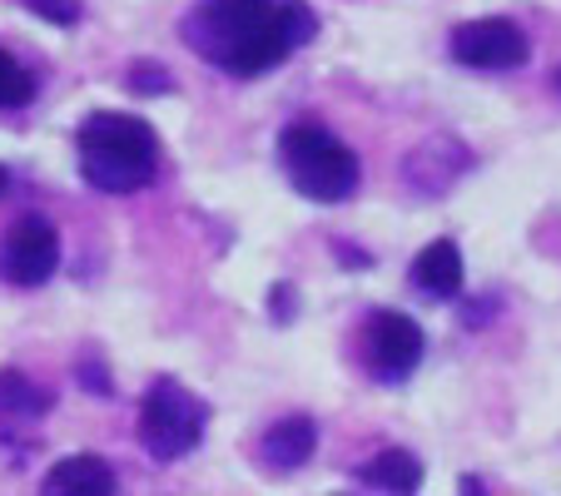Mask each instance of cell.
I'll return each instance as SVG.
<instances>
[{
  "label": "cell",
  "instance_id": "6da1fadb",
  "mask_svg": "<svg viewBox=\"0 0 561 496\" xmlns=\"http://www.w3.org/2000/svg\"><path fill=\"white\" fill-rule=\"evenodd\" d=\"M184 45L219 74L259 80L318 35L304 0H204L180 25Z\"/></svg>",
  "mask_w": 561,
  "mask_h": 496
},
{
  "label": "cell",
  "instance_id": "7a4b0ae2",
  "mask_svg": "<svg viewBox=\"0 0 561 496\" xmlns=\"http://www.w3.org/2000/svg\"><path fill=\"white\" fill-rule=\"evenodd\" d=\"M80 174L100 194H139L159 174V135L149 119L125 109H100L75 135Z\"/></svg>",
  "mask_w": 561,
  "mask_h": 496
},
{
  "label": "cell",
  "instance_id": "3957f363",
  "mask_svg": "<svg viewBox=\"0 0 561 496\" xmlns=\"http://www.w3.org/2000/svg\"><path fill=\"white\" fill-rule=\"evenodd\" d=\"M278 159L284 174L304 199L313 204H348L363 184V164L333 129H323L318 119H294L278 135Z\"/></svg>",
  "mask_w": 561,
  "mask_h": 496
},
{
  "label": "cell",
  "instance_id": "277c9868",
  "mask_svg": "<svg viewBox=\"0 0 561 496\" xmlns=\"http://www.w3.org/2000/svg\"><path fill=\"white\" fill-rule=\"evenodd\" d=\"M209 432V402L174 378H154L139 402V447L154 462H180Z\"/></svg>",
  "mask_w": 561,
  "mask_h": 496
},
{
  "label": "cell",
  "instance_id": "5b68a950",
  "mask_svg": "<svg viewBox=\"0 0 561 496\" xmlns=\"http://www.w3.org/2000/svg\"><path fill=\"white\" fill-rule=\"evenodd\" d=\"M423 353H427V333L417 318L398 313V308H378V313L363 318L358 362L373 382H382V388L408 382L417 368H423Z\"/></svg>",
  "mask_w": 561,
  "mask_h": 496
},
{
  "label": "cell",
  "instance_id": "8992f818",
  "mask_svg": "<svg viewBox=\"0 0 561 496\" xmlns=\"http://www.w3.org/2000/svg\"><path fill=\"white\" fill-rule=\"evenodd\" d=\"M447 50L462 70H522L531 55V41L512 15H482V21H462L447 35Z\"/></svg>",
  "mask_w": 561,
  "mask_h": 496
},
{
  "label": "cell",
  "instance_id": "52a82bcc",
  "mask_svg": "<svg viewBox=\"0 0 561 496\" xmlns=\"http://www.w3.org/2000/svg\"><path fill=\"white\" fill-rule=\"evenodd\" d=\"M60 268V229L45 214H21L0 239V278L11 288H41Z\"/></svg>",
  "mask_w": 561,
  "mask_h": 496
},
{
  "label": "cell",
  "instance_id": "ba28073f",
  "mask_svg": "<svg viewBox=\"0 0 561 496\" xmlns=\"http://www.w3.org/2000/svg\"><path fill=\"white\" fill-rule=\"evenodd\" d=\"M472 170V149L453 135H437V139H423V145L408 154L403 174L417 194H447L462 174Z\"/></svg>",
  "mask_w": 561,
  "mask_h": 496
},
{
  "label": "cell",
  "instance_id": "9c48e42d",
  "mask_svg": "<svg viewBox=\"0 0 561 496\" xmlns=\"http://www.w3.org/2000/svg\"><path fill=\"white\" fill-rule=\"evenodd\" d=\"M318 452V417H308V412H288V417H278L274 427H264V437H259V466L264 472H298V466H308Z\"/></svg>",
  "mask_w": 561,
  "mask_h": 496
},
{
  "label": "cell",
  "instance_id": "30bf717a",
  "mask_svg": "<svg viewBox=\"0 0 561 496\" xmlns=\"http://www.w3.org/2000/svg\"><path fill=\"white\" fill-rule=\"evenodd\" d=\"M408 284L423 298H433V303H453L462 293V249L453 239H433L427 249H417L413 268H408Z\"/></svg>",
  "mask_w": 561,
  "mask_h": 496
},
{
  "label": "cell",
  "instance_id": "8fae6325",
  "mask_svg": "<svg viewBox=\"0 0 561 496\" xmlns=\"http://www.w3.org/2000/svg\"><path fill=\"white\" fill-rule=\"evenodd\" d=\"M119 486V472L105 462L100 452H75V457H60V462L45 472V492H115Z\"/></svg>",
  "mask_w": 561,
  "mask_h": 496
},
{
  "label": "cell",
  "instance_id": "7c38bea8",
  "mask_svg": "<svg viewBox=\"0 0 561 496\" xmlns=\"http://www.w3.org/2000/svg\"><path fill=\"white\" fill-rule=\"evenodd\" d=\"M358 482L378 486V492H417L423 486V462L408 447H382L358 466Z\"/></svg>",
  "mask_w": 561,
  "mask_h": 496
},
{
  "label": "cell",
  "instance_id": "4fadbf2b",
  "mask_svg": "<svg viewBox=\"0 0 561 496\" xmlns=\"http://www.w3.org/2000/svg\"><path fill=\"white\" fill-rule=\"evenodd\" d=\"M55 407V392L35 388L21 368H0V417L5 423H35Z\"/></svg>",
  "mask_w": 561,
  "mask_h": 496
},
{
  "label": "cell",
  "instance_id": "5bb4252c",
  "mask_svg": "<svg viewBox=\"0 0 561 496\" xmlns=\"http://www.w3.org/2000/svg\"><path fill=\"white\" fill-rule=\"evenodd\" d=\"M31 95H35V74L25 70L21 60H15L5 45H0V109H21V105H31Z\"/></svg>",
  "mask_w": 561,
  "mask_h": 496
},
{
  "label": "cell",
  "instance_id": "9a60e30c",
  "mask_svg": "<svg viewBox=\"0 0 561 496\" xmlns=\"http://www.w3.org/2000/svg\"><path fill=\"white\" fill-rule=\"evenodd\" d=\"M75 382H80L90 397H115V378H110L105 353L100 348H85L80 358H75Z\"/></svg>",
  "mask_w": 561,
  "mask_h": 496
},
{
  "label": "cell",
  "instance_id": "2e32d148",
  "mask_svg": "<svg viewBox=\"0 0 561 496\" xmlns=\"http://www.w3.org/2000/svg\"><path fill=\"white\" fill-rule=\"evenodd\" d=\"M125 85H129V95H174V74L159 60H135L125 74Z\"/></svg>",
  "mask_w": 561,
  "mask_h": 496
},
{
  "label": "cell",
  "instance_id": "e0dca14e",
  "mask_svg": "<svg viewBox=\"0 0 561 496\" xmlns=\"http://www.w3.org/2000/svg\"><path fill=\"white\" fill-rule=\"evenodd\" d=\"M31 15H41L45 25H60V31H75L80 15H85V0H21Z\"/></svg>",
  "mask_w": 561,
  "mask_h": 496
},
{
  "label": "cell",
  "instance_id": "ac0fdd59",
  "mask_svg": "<svg viewBox=\"0 0 561 496\" xmlns=\"http://www.w3.org/2000/svg\"><path fill=\"white\" fill-rule=\"evenodd\" d=\"M268 318H274V323H294V318H298V288L294 284H274V288H268Z\"/></svg>",
  "mask_w": 561,
  "mask_h": 496
},
{
  "label": "cell",
  "instance_id": "d6986e66",
  "mask_svg": "<svg viewBox=\"0 0 561 496\" xmlns=\"http://www.w3.org/2000/svg\"><path fill=\"white\" fill-rule=\"evenodd\" d=\"M333 254L343 258V268H373V254H363V249H348L343 239H333Z\"/></svg>",
  "mask_w": 561,
  "mask_h": 496
},
{
  "label": "cell",
  "instance_id": "ffe728a7",
  "mask_svg": "<svg viewBox=\"0 0 561 496\" xmlns=\"http://www.w3.org/2000/svg\"><path fill=\"white\" fill-rule=\"evenodd\" d=\"M551 90H557V95H561V65H557V74H551Z\"/></svg>",
  "mask_w": 561,
  "mask_h": 496
},
{
  "label": "cell",
  "instance_id": "44dd1931",
  "mask_svg": "<svg viewBox=\"0 0 561 496\" xmlns=\"http://www.w3.org/2000/svg\"><path fill=\"white\" fill-rule=\"evenodd\" d=\"M5 184H11V174H5V164H0V194H5Z\"/></svg>",
  "mask_w": 561,
  "mask_h": 496
}]
</instances>
